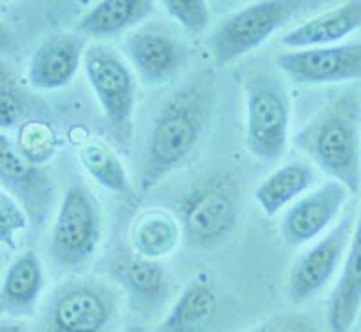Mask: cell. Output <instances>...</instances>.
Instances as JSON below:
<instances>
[{"mask_svg": "<svg viewBox=\"0 0 361 332\" xmlns=\"http://www.w3.org/2000/svg\"><path fill=\"white\" fill-rule=\"evenodd\" d=\"M217 107L215 74L201 70L164 99L148 130L137 188L148 193L188 159Z\"/></svg>", "mask_w": 361, "mask_h": 332, "instance_id": "cell-1", "label": "cell"}, {"mask_svg": "<svg viewBox=\"0 0 361 332\" xmlns=\"http://www.w3.org/2000/svg\"><path fill=\"white\" fill-rule=\"evenodd\" d=\"M312 163L350 193L361 190V105L353 92L316 112L295 135Z\"/></svg>", "mask_w": 361, "mask_h": 332, "instance_id": "cell-2", "label": "cell"}, {"mask_svg": "<svg viewBox=\"0 0 361 332\" xmlns=\"http://www.w3.org/2000/svg\"><path fill=\"white\" fill-rule=\"evenodd\" d=\"M121 324V291L94 276L63 282L45 302L44 332H116Z\"/></svg>", "mask_w": 361, "mask_h": 332, "instance_id": "cell-3", "label": "cell"}, {"mask_svg": "<svg viewBox=\"0 0 361 332\" xmlns=\"http://www.w3.org/2000/svg\"><path fill=\"white\" fill-rule=\"evenodd\" d=\"M240 215V190L230 172L193 183L180 197L177 219L183 235L197 247H214L230 237Z\"/></svg>", "mask_w": 361, "mask_h": 332, "instance_id": "cell-4", "label": "cell"}, {"mask_svg": "<svg viewBox=\"0 0 361 332\" xmlns=\"http://www.w3.org/2000/svg\"><path fill=\"white\" fill-rule=\"evenodd\" d=\"M316 2L305 0H260L222 18L209 38V49L215 63L230 66L288 25Z\"/></svg>", "mask_w": 361, "mask_h": 332, "instance_id": "cell-5", "label": "cell"}, {"mask_svg": "<svg viewBox=\"0 0 361 332\" xmlns=\"http://www.w3.org/2000/svg\"><path fill=\"white\" fill-rule=\"evenodd\" d=\"M246 147L257 159L279 161L286 154L291 130V98L280 80L264 73L244 80Z\"/></svg>", "mask_w": 361, "mask_h": 332, "instance_id": "cell-6", "label": "cell"}, {"mask_svg": "<svg viewBox=\"0 0 361 332\" xmlns=\"http://www.w3.org/2000/svg\"><path fill=\"white\" fill-rule=\"evenodd\" d=\"M103 233L98 199L87 186L74 183L63 193L49 238V257L56 266L82 267L94 257Z\"/></svg>", "mask_w": 361, "mask_h": 332, "instance_id": "cell-7", "label": "cell"}, {"mask_svg": "<svg viewBox=\"0 0 361 332\" xmlns=\"http://www.w3.org/2000/svg\"><path fill=\"white\" fill-rule=\"evenodd\" d=\"M83 69L105 116L109 130L118 143L127 147L134 130V73L123 58L103 44L87 47Z\"/></svg>", "mask_w": 361, "mask_h": 332, "instance_id": "cell-8", "label": "cell"}, {"mask_svg": "<svg viewBox=\"0 0 361 332\" xmlns=\"http://www.w3.org/2000/svg\"><path fill=\"white\" fill-rule=\"evenodd\" d=\"M354 222V214L347 211L333 230L293 262L288 276V298L293 305L309 302L333 280L347 254Z\"/></svg>", "mask_w": 361, "mask_h": 332, "instance_id": "cell-9", "label": "cell"}, {"mask_svg": "<svg viewBox=\"0 0 361 332\" xmlns=\"http://www.w3.org/2000/svg\"><path fill=\"white\" fill-rule=\"evenodd\" d=\"M125 53L148 87L173 82L188 63L186 45L161 25H141L132 31L125 40Z\"/></svg>", "mask_w": 361, "mask_h": 332, "instance_id": "cell-10", "label": "cell"}, {"mask_svg": "<svg viewBox=\"0 0 361 332\" xmlns=\"http://www.w3.org/2000/svg\"><path fill=\"white\" fill-rule=\"evenodd\" d=\"M288 78L304 85H325L361 80V42L288 51L276 58Z\"/></svg>", "mask_w": 361, "mask_h": 332, "instance_id": "cell-11", "label": "cell"}, {"mask_svg": "<svg viewBox=\"0 0 361 332\" xmlns=\"http://www.w3.org/2000/svg\"><path fill=\"white\" fill-rule=\"evenodd\" d=\"M349 190L338 180H327L293 202L280 222V235L289 246H304L320 237L336 221L349 199Z\"/></svg>", "mask_w": 361, "mask_h": 332, "instance_id": "cell-12", "label": "cell"}, {"mask_svg": "<svg viewBox=\"0 0 361 332\" xmlns=\"http://www.w3.org/2000/svg\"><path fill=\"white\" fill-rule=\"evenodd\" d=\"M111 275L137 314L150 318L164 307L172 283L164 266L140 254H125L111 264Z\"/></svg>", "mask_w": 361, "mask_h": 332, "instance_id": "cell-13", "label": "cell"}, {"mask_svg": "<svg viewBox=\"0 0 361 332\" xmlns=\"http://www.w3.org/2000/svg\"><path fill=\"white\" fill-rule=\"evenodd\" d=\"M85 51L87 40L80 33H60L45 38L29 60V83L38 90L63 89L78 73Z\"/></svg>", "mask_w": 361, "mask_h": 332, "instance_id": "cell-14", "label": "cell"}, {"mask_svg": "<svg viewBox=\"0 0 361 332\" xmlns=\"http://www.w3.org/2000/svg\"><path fill=\"white\" fill-rule=\"evenodd\" d=\"M361 311V204L341 275L327 304V332H350Z\"/></svg>", "mask_w": 361, "mask_h": 332, "instance_id": "cell-15", "label": "cell"}, {"mask_svg": "<svg viewBox=\"0 0 361 332\" xmlns=\"http://www.w3.org/2000/svg\"><path fill=\"white\" fill-rule=\"evenodd\" d=\"M0 180L24 199L37 217L47 211L53 199L49 176L18 150L8 135L0 134Z\"/></svg>", "mask_w": 361, "mask_h": 332, "instance_id": "cell-16", "label": "cell"}, {"mask_svg": "<svg viewBox=\"0 0 361 332\" xmlns=\"http://www.w3.org/2000/svg\"><path fill=\"white\" fill-rule=\"evenodd\" d=\"M361 27V0H350L338 8L302 22L282 37V45L293 51L338 45Z\"/></svg>", "mask_w": 361, "mask_h": 332, "instance_id": "cell-17", "label": "cell"}, {"mask_svg": "<svg viewBox=\"0 0 361 332\" xmlns=\"http://www.w3.org/2000/svg\"><path fill=\"white\" fill-rule=\"evenodd\" d=\"M45 285L44 267L35 251H25L6 271L0 285V314H33Z\"/></svg>", "mask_w": 361, "mask_h": 332, "instance_id": "cell-18", "label": "cell"}, {"mask_svg": "<svg viewBox=\"0 0 361 332\" xmlns=\"http://www.w3.org/2000/svg\"><path fill=\"white\" fill-rule=\"evenodd\" d=\"M183 228L177 215L163 208H150L134 219L130 228V242L135 254L157 260L170 257L179 247Z\"/></svg>", "mask_w": 361, "mask_h": 332, "instance_id": "cell-19", "label": "cell"}, {"mask_svg": "<svg viewBox=\"0 0 361 332\" xmlns=\"http://www.w3.org/2000/svg\"><path fill=\"white\" fill-rule=\"evenodd\" d=\"M217 314V293L208 278H195L183 289L157 332H202Z\"/></svg>", "mask_w": 361, "mask_h": 332, "instance_id": "cell-20", "label": "cell"}, {"mask_svg": "<svg viewBox=\"0 0 361 332\" xmlns=\"http://www.w3.org/2000/svg\"><path fill=\"white\" fill-rule=\"evenodd\" d=\"M156 11L150 0H103L87 11L78 33L92 38H112L134 29Z\"/></svg>", "mask_w": 361, "mask_h": 332, "instance_id": "cell-21", "label": "cell"}, {"mask_svg": "<svg viewBox=\"0 0 361 332\" xmlns=\"http://www.w3.org/2000/svg\"><path fill=\"white\" fill-rule=\"evenodd\" d=\"M314 183V170L309 163L293 161L282 164L255 188V201L266 217H275L286 206L302 197Z\"/></svg>", "mask_w": 361, "mask_h": 332, "instance_id": "cell-22", "label": "cell"}, {"mask_svg": "<svg viewBox=\"0 0 361 332\" xmlns=\"http://www.w3.org/2000/svg\"><path fill=\"white\" fill-rule=\"evenodd\" d=\"M78 157L83 170L102 188H105L107 192L114 193V195L128 202H134V204L137 202L140 197L135 195L134 186H132L130 179H128V173L125 170L123 163L107 145L102 143V141H90V143L83 145Z\"/></svg>", "mask_w": 361, "mask_h": 332, "instance_id": "cell-23", "label": "cell"}, {"mask_svg": "<svg viewBox=\"0 0 361 332\" xmlns=\"http://www.w3.org/2000/svg\"><path fill=\"white\" fill-rule=\"evenodd\" d=\"M29 109V99L17 70L0 58V130L18 127Z\"/></svg>", "mask_w": 361, "mask_h": 332, "instance_id": "cell-24", "label": "cell"}, {"mask_svg": "<svg viewBox=\"0 0 361 332\" xmlns=\"http://www.w3.org/2000/svg\"><path fill=\"white\" fill-rule=\"evenodd\" d=\"M56 143V134L49 123L27 121V123L20 125L17 147L37 166H42L54 156Z\"/></svg>", "mask_w": 361, "mask_h": 332, "instance_id": "cell-25", "label": "cell"}, {"mask_svg": "<svg viewBox=\"0 0 361 332\" xmlns=\"http://www.w3.org/2000/svg\"><path fill=\"white\" fill-rule=\"evenodd\" d=\"M29 217L24 206L0 185V244L17 250V237L27 230Z\"/></svg>", "mask_w": 361, "mask_h": 332, "instance_id": "cell-26", "label": "cell"}, {"mask_svg": "<svg viewBox=\"0 0 361 332\" xmlns=\"http://www.w3.org/2000/svg\"><path fill=\"white\" fill-rule=\"evenodd\" d=\"M164 11L188 33H202L209 24V6L204 0H163Z\"/></svg>", "mask_w": 361, "mask_h": 332, "instance_id": "cell-27", "label": "cell"}, {"mask_svg": "<svg viewBox=\"0 0 361 332\" xmlns=\"http://www.w3.org/2000/svg\"><path fill=\"white\" fill-rule=\"evenodd\" d=\"M246 332H322V327L314 316L305 312H280Z\"/></svg>", "mask_w": 361, "mask_h": 332, "instance_id": "cell-28", "label": "cell"}, {"mask_svg": "<svg viewBox=\"0 0 361 332\" xmlns=\"http://www.w3.org/2000/svg\"><path fill=\"white\" fill-rule=\"evenodd\" d=\"M17 51V40L13 37V33L4 25V22L0 20V54L8 56Z\"/></svg>", "mask_w": 361, "mask_h": 332, "instance_id": "cell-29", "label": "cell"}, {"mask_svg": "<svg viewBox=\"0 0 361 332\" xmlns=\"http://www.w3.org/2000/svg\"><path fill=\"white\" fill-rule=\"evenodd\" d=\"M0 332H27L22 325L17 324H4V321H0Z\"/></svg>", "mask_w": 361, "mask_h": 332, "instance_id": "cell-30", "label": "cell"}, {"mask_svg": "<svg viewBox=\"0 0 361 332\" xmlns=\"http://www.w3.org/2000/svg\"><path fill=\"white\" fill-rule=\"evenodd\" d=\"M123 332H147V331H145L143 327H137V325H134V327H128V328H125Z\"/></svg>", "mask_w": 361, "mask_h": 332, "instance_id": "cell-31", "label": "cell"}]
</instances>
